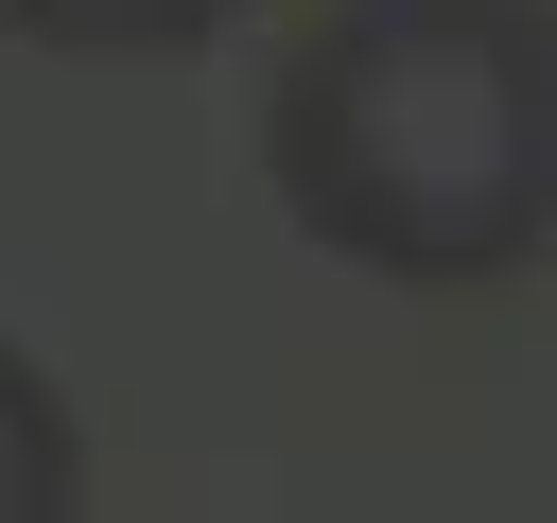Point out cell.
<instances>
[{"label": "cell", "instance_id": "cell-1", "mask_svg": "<svg viewBox=\"0 0 557 523\" xmlns=\"http://www.w3.org/2000/svg\"><path fill=\"white\" fill-rule=\"evenodd\" d=\"M261 192L366 279L557 244V0H313L261 70Z\"/></svg>", "mask_w": 557, "mask_h": 523}, {"label": "cell", "instance_id": "cell-2", "mask_svg": "<svg viewBox=\"0 0 557 523\" xmlns=\"http://www.w3.org/2000/svg\"><path fill=\"white\" fill-rule=\"evenodd\" d=\"M35 52H191V35H226L244 0H0Z\"/></svg>", "mask_w": 557, "mask_h": 523}, {"label": "cell", "instance_id": "cell-3", "mask_svg": "<svg viewBox=\"0 0 557 523\" xmlns=\"http://www.w3.org/2000/svg\"><path fill=\"white\" fill-rule=\"evenodd\" d=\"M17 506H70V401L35 384V349L0 331V523Z\"/></svg>", "mask_w": 557, "mask_h": 523}]
</instances>
